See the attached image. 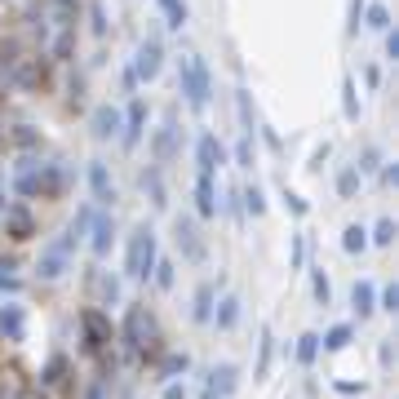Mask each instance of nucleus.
Segmentation results:
<instances>
[{
  "instance_id": "f257e3e1",
  "label": "nucleus",
  "mask_w": 399,
  "mask_h": 399,
  "mask_svg": "<svg viewBox=\"0 0 399 399\" xmlns=\"http://www.w3.org/2000/svg\"><path fill=\"white\" fill-rule=\"evenodd\" d=\"M13 187H18V195L27 200H54L62 187H66V173L58 169V164H36V160H23L18 164V178H13Z\"/></svg>"
},
{
  "instance_id": "f03ea898",
  "label": "nucleus",
  "mask_w": 399,
  "mask_h": 399,
  "mask_svg": "<svg viewBox=\"0 0 399 399\" xmlns=\"http://www.w3.org/2000/svg\"><path fill=\"white\" fill-rule=\"evenodd\" d=\"M156 271V231L151 226H133V236H129V248H125V275L129 279H138V284H146Z\"/></svg>"
},
{
  "instance_id": "7ed1b4c3",
  "label": "nucleus",
  "mask_w": 399,
  "mask_h": 399,
  "mask_svg": "<svg viewBox=\"0 0 399 399\" xmlns=\"http://www.w3.org/2000/svg\"><path fill=\"white\" fill-rule=\"evenodd\" d=\"M178 89L187 93V107H191V111H204V107H209L213 85H209V66H204V58L187 54V58L178 62Z\"/></svg>"
},
{
  "instance_id": "20e7f679",
  "label": "nucleus",
  "mask_w": 399,
  "mask_h": 399,
  "mask_svg": "<svg viewBox=\"0 0 399 399\" xmlns=\"http://www.w3.org/2000/svg\"><path fill=\"white\" fill-rule=\"evenodd\" d=\"M80 332H85V351L98 355V351H103V346L115 337L111 315H107L103 306H85V311H80Z\"/></svg>"
},
{
  "instance_id": "39448f33",
  "label": "nucleus",
  "mask_w": 399,
  "mask_h": 399,
  "mask_svg": "<svg viewBox=\"0 0 399 399\" xmlns=\"http://www.w3.org/2000/svg\"><path fill=\"white\" fill-rule=\"evenodd\" d=\"M146 337L156 342V320H151V311L129 306V311H125V324H120V342L129 346V351H146Z\"/></svg>"
},
{
  "instance_id": "423d86ee",
  "label": "nucleus",
  "mask_w": 399,
  "mask_h": 399,
  "mask_svg": "<svg viewBox=\"0 0 399 399\" xmlns=\"http://www.w3.org/2000/svg\"><path fill=\"white\" fill-rule=\"evenodd\" d=\"M173 244H178V253H182V262H191V266H200L209 258V248H204V240H200V226L187 218V213H178L173 218Z\"/></svg>"
},
{
  "instance_id": "0eeeda50",
  "label": "nucleus",
  "mask_w": 399,
  "mask_h": 399,
  "mask_svg": "<svg viewBox=\"0 0 399 399\" xmlns=\"http://www.w3.org/2000/svg\"><path fill=\"white\" fill-rule=\"evenodd\" d=\"M71 253H76V248L58 236L54 244H45V248H40V258H36V275H40V279H62V275H66V266H71Z\"/></svg>"
},
{
  "instance_id": "6e6552de",
  "label": "nucleus",
  "mask_w": 399,
  "mask_h": 399,
  "mask_svg": "<svg viewBox=\"0 0 399 399\" xmlns=\"http://www.w3.org/2000/svg\"><path fill=\"white\" fill-rule=\"evenodd\" d=\"M160 62H164V45H160L156 36H146V40L138 45V54H133V66H129V71L138 76V80H156V76H160Z\"/></svg>"
},
{
  "instance_id": "1a4fd4ad",
  "label": "nucleus",
  "mask_w": 399,
  "mask_h": 399,
  "mask_svg": "<svg viewBox=\"0 0 399 399\" xmlns=\"http://www.w3.org/2000/svg\"><path fill=\"white\" fill-rule=\"evenodd\" d=\"M195 164H200V173H218L222 164H226V146L213 138V133H200V142H195Z\"/></svg>"
},
{
  "instance_id": "9d476101",
  "label": "nucleus",
  "mask_w": 399,
  "mask_h": 399,
  "mask_svg": "<svg viewBox=\"0 0 399 399\" xmlns=\"http://www.w3.org/2000/svg\"><path fill=\"white\" fill-rule=\"evenodd\" d=\"M173 151H178V115L169 111V115H164V125L156 129V138H151V160L156 164H169Z\"/></svg>"
},
{
  "instance_id": "9b49d317",
  "label": "nucleus",
  "mask_w": 399,
  "mask_h": 399,
  "mask_svg": "<svg viewBox=\"0 0 399 399\" xmlns=\"http://www.w3.org/2000/svg\"><path fill=\"white\" fill-rule=\"evenodd\" d=\"M0 337H5V342H23L27 337V311L18 302L0 306Z\"/></svg>"
},
{
  "instance_id": "f8f14e48",
  "label": "nucleus",
  "mask_w": 399,
  "mask_h": 399,
  "mask_svg": "<svg viewBox=\"0 0 399 399\" xmlns=\"http://www.w3.org/2000/svg\"><path fill=\"white\" fill-rule=\"evenodd\" d=\"M89 191H93V204H115V182L103 160H89Z\"/></svg>"
},
{
  "instance_id": "ddd939ff",
  "label": "nucleus",
  "mask_w": 399,
  "mask_h": 399,
  "mask_svg": "<svg viewBox=\"0 0 399 399\" xmlns=\"http://www.w3.org/2000/svg\"><path fill=\"white\" fill-rule=\"evenodd\" d=\"M138 187H142V195H146V200H151V209H169V191H164L160 164H146V169L138 173Z\"/></svg>"
},
{
  "instance_id": "4468645a",
  "label": "nucleus",
  "mask_w": 399,
  "mask_h": 399,
  "mask_svg": "<svg viewBox=\"0 0 399 399\" xmlns=\"http://www.w3.org/2000/svg\"><path fill=\"white\" fill-rule=\"evenodd\" d=\"M236 386H240V369H236V364H218V369H213L209 373V395L213 399H231V395H236Z\"/></svg>"
},
{
  "instance_id": "2eb2a0df",
  "label": "nucleus",
  "mask_w": 399,
  "mask_h": 399,
  "mask_svg": "<svg viewBox=\"0 0 399 399\" xmlns=\"http://www.w3.org/2000/svg\"><path fill=\"white\" fill-rule=\"evenodd\" d=\"M120 125H125V120H120V111H115L111 103H103V107L93 111V120H89V129H93V138H98V142L115 138V133H120Z\"/></svg>"
},
{
  "instance_id": "dca6fc26",
  "label": "nucleus",
  "mask_w": 399,
  "mask_h": 399,
  "mask_svg": "<svg viewBox=\"0 0 399 399\" xmlns=\"http://www.w3.org/2000/svg\"><path fill=\"white\" fill-rule=\"evenodd\" d=\"M89 231H93V236H89V244H93V258H107V253H111V244H115V218L98 213Z\"/></svg>"
},
{
  "instance_id": "f3484780",
  "label": "nucleus",
  "mask_w": 399,
  "mask_h": 399,
  "mask_svg": "<svg viewBox=\"0 0 399 399\" xmlns=\"http://www.w3.org/2000/svg\"><path fill=\"white\" fill-rule=\"evenodd\" d=\"M209 324H218L222 332L236 328V324H240V297H236V293H222L218 302H213V320H209Z\"/></svg>"
},
{
  "instance_id": "a211bd4d",
  "label": "nucleus",
  "mask_w": 399,
  "mask_h": 399,
  "mask_svg": "<svg viewBox=\"0 0 399 399\" xmlns=\"http://www.w3.org/2000/svg\"><path fill=\"white\" fill-rule=\"evenodd\" d=\"M125 133H120V142H125V151H133V146L142 142V129H146V107L142 103H133L129 107V115H125V125H120Z\"/></svg>"
},
{
  "instance_id": "6ab92c4d",
  "label": "nucleus",
  "mask_w": 399,
  "mask_h": 399,
  "mask_svg": "<svg viewBox=\"0 0 399 399\" xmlns=\"http://www.w3.org/2000/svg\"><path fill=\"white\" fill-rule=\"evenodd\" d=\"M213 302H218V284H209V279H204V284L195 289V297H191V320L195 324H209L213 320Z\"/></svg>"
},
{
  "instance_id": "aec40b11",
  "label": "nucleus",
  "mask_w": 399,
  "mask_h": 399,
  "mask_svg": "<svg viewBox=\"0 0 399 399\" xmlns=\"http://www.w3.org/2000/svg\"><path fill=\"white\" fill-rule=\"evenodd\" d=\"M271 359H275V332H271V324H262V337H258V369H253V381H266V377H271Z\"/></svg>"
},
{
  "instance_id": "412c9836",
  "label": "nucleus",
  "mask_w": 399,
  "mask_h": 399,
  "mask_svg": "<svg viewBox=\"0 0 399 399\" xmlns=\"http://www.w3.org/2000/svg\"><path fill=\"white\" fill-rule=\"evenodd\" d=\"M195 209H200V218H213V213H218V187H213L209 173L195 178Z\"/></svg>"
},
{
  "instance_id": "4be33fe9",
  "label": "nucleus",
  "mask_w": 399,
  "mask_h": 399,
  "mask_svg": "<svg viewBox=\"0 0 399 399\" xmlns=\"http://www.w3.org/2000/svg\"><path fill=\"white\" fill-rule=\"evenodd\" d=\"M351 306L359 320H369V315L377 311V289L369 284V279H355V289H351Z\"/></svg>"
},
{
  "instance_id": "5701e85b",
  "label": "nucleus",
  "mask_w": 399,
  "mask_h": 399,
  "mask_svg": "<svg viewBox=\"0 0 399 399\" xmlns=\"http://www.w3.org/2000/svg\"><path fill=\"white\" fill-rule=\"evenodd\" d=\"M351 337H355L351 324H332L324 337H320V351H332V355H337V351H346V346H351Z\"/></svg>"
},
{
  "instance_id": "b1692460",
  "label": "nucleus",
  "mask_w": 399,
  "mask_h": 399,
  "mask_svg": "<svg viewBox=\"0 0 399 399\" xmlns=\"http://www.w3.org/2000/svg\"><path fill=\"white\" fill-rule=\"evenodd\" d=\"M89 226H93V209L85 204V209H80V213H76V218H71V222H66V231H62V240H66V244H71V248H76L80 240H85V231H89Z\"/></svg>"
},
{
  "instance_id": "393cba45",
  "label": "nucleus",
  "mask_w": 399,
  "mask_h": 399,
  "mask_svg": "<svg viewBox=\"0 0 399 399\" xmlns=\"http://www.w3.org/2000/svg\"><path fill=\"white\" fill-rule=\"evenodd\" d=\"M5 231L13 240H31V231H36V226H31V213L27 209H9L5 213Z\"/></svg>"
},
{
  "instance_id": "a878e982",
  "label": "nucleus",
  "mask_w": 399,
  "mask_h": 399,
  "mask_svg": "<svg viewBox=\"0 0 399 399\" xmlns=\"http://www.w3.org/2000/svg\"><path fill=\"white\" fill-rule=\"evenodd\" d=\"M156 5H160L164 23H169L173 31H182V27H187V0H156Z\"/></svg>"
},
{
  "instance_id": "bb28decb",
  "label": "nucleus",
  "mask_w": 399,
  "mask_h": 399,
  "mask_svg": "<svg viewBox=\"0 0 399 399\" xmlns=\"http://www.w3.org/2000/svg\"><path fill=\"white\" fill-rule=\"evenodd\" d=\"M315 355H320V332H302V337H297V364L311 369Z\"/></svg>"
},
{
  "instance_id": "cd10ccee",
  "label": "nucleus",
  "mask_w": 399,
  "mask_h": 399,
  "mask_svg": "<svg viewBox=\"0 0 399 399\" xmlns=\"http://www.w3.org/2000/svg\"><path fill=\"white\" fill-rule=\"evenodd\" d=\"M342 248H346L351 258H359L364 248H369V231H364V226H346V231H342Z\"/></svg>"
},
{
  "instance_id": "c85d7f7f",
  "label": "nucleus",
  "mask_w": 399,
  "mask_h": 399,
  "mask_svg": "<svg viewBox=\"0 0 399 399\" xmlns=\"http://www.w3.org/2000/svg\"><path fill=\"white\" fill-rule=\"evenodd\" d=\"M89 284L103 289V302H107V306L120 302V279H115V275H89Z\"/></svg>"
},
{
  "instance_id": "c756f323",
  "label": "nucleus",
  "mask_w": 399,
  "mask_h": 399,
  "mask_svg": "<svg viewBox=\"0 0 399 399\" xmlns=\"http://www.w3.org/2000/svg\"><path fill=\"white\" fill-rule=\"evenodd\" d=\"M244 213H253V218H262L266 213V195H262V187H244Z\"/></svg>"
},
{
  "instance_id": "7c9ffc66",
  "label": "nucleus",
  "mask_w": 399,
  "mask_h": 399,
  "mask_svg": "<svg viewBox=\"0 0 399 399\" xmlns=\"http://www.w3.org/2000/svg\"><path fill=\"white\" fill-rule=\"evenodd\" d=\"M369 244H381V248H391L395 244V222L391 218H381L373 231H369Z\"/></svg>"
},
{
  "instance_id": "2f4dec72",
  "label": "nucleus",
  "mask_w": 399,
  "mask_h": 399,
  "mask_svg": "<svg viewBox=\"0 0 399 399\" xmlns=\"http://www.w3.org/2000/svg\"><path fill=\"white\" fill-rule=\"evenodd\" d=\"M89 27H93V36H107V31H111V23H107V5H103V0H93V5H89Z\"/></svg>"
},
{
  "instance_id": "473e14b6",
  "label": "nucleus",
  "mask_w": 399,
  "mask_h": 399,
  "mask_svg": "<svg viewBox=\"0 0 399 399\" xmlns=\"http://www.w3.org/2000/svg\"><path fill=\"white\" fill-rule=\"evenodd\" d=\"M236 107H240V125H244V138H253V103H248V89L236 93Z\"/></svg>"
},
{
  "instance_id": "72a5a7b5",
  "label": "nucleus",
  "mask_w": 399,
  "mask_h": 399,
  "mask_svg": "<svg viewBox=\"0 0 399 399\" xmlns=\"http://www.w3.org/2000/svg\"><path fill=\"white\" fill-rule=\"evenodd\" d=\"M151 279H156V289H160V293H169V289H173V279H178V275H173V262H160V258H156Z\"/></svg>"
},
{
  "instance_id": "f704fd0d",
  "label": "nucleus",
  "mask_w": 399,
  "mask_h": 399,
  "mask_svg": "<svg viewBox=\"0 0 399 399\" xmlns=\"http://www.w3.org/2000/svg\"><path fill=\"white\" fill-rule=\"evenodd\" d=\"M342 111H346V120H355V115H359V103H355V80H351V76L342 80Z\"/></svg>"
},
{
  "instance_id": "c9c22d12",
  "label": "nucleus",
  "mask_w": 399,
  "mask_h": 399,
  "mask_svg": "<svg viewBox=\"0 0 399 399\" xmlns=\"http://www.w3.org/2000/svg\"><path fill=\"white\" fill-rule=\"evenodd\" d=\"M355 191H359V173L355 169H342L337 173V195L342 200H355Z\"/></svg>"
},
{
  "instance_id": "e433bc0d",
  "label": "nucleus",
  "mask_w": 399,
  "mask_h": 399,
  "mask_svg": "<svg viewBox=\"0 0 399 399\" xmlns=\"http://www.w3.org/2000/svg\"><path fill=\"white\" fill-rule=\"evenodd\" d=\"M187 369H191V359H187V355H169V359L160 364V377H164V381H173L178 373H187Z\"/></svg>"
},
{
  "instance_id": "4c0bfd02",
  "label": "nucleus",
  "mask_w": 399,
  "mask_h": 399,
  "mask_svg": "<svg viewBox=\"0 0 399 399\" xmlns=\"http://www.w3.org/2000/svg\"><path fill=\"white\" fill-rule=\"evenodd\" d=\"M311 293H315V302H320V306H328V302H332V284H328V275H324V271H315Z\"/></svg>"
},
{
  "instance_id": "58836bf2",
  "label": "nucleus",
  "mask_w": 399,
  "mask_h": 399,
  "mask_svg": "<svg viewBox=\"0 0 399 399\" xmlns=\"http://www.w3.org/2000/svg\"><path fill=\"white\" fill-rule=\"evenodd\" d=\"M364 18H369L373 31H391V9H386V5H369V13H364Z\"/></svg>"
},
{
  "instance_id": "ea45409f",
  "label": "nucleus",
  "mask_w": 399,
  "mask_h": 399,
  "mask_svg": "<svg viewBox=\"0 0 399 399\" xmlns=\"http://www.w3.org/2000/svg\"><path fill=\"white\" fill-rule=\"evenodd\" d=\"M253 160H258L253 138H240V146H236V164H240V169H253Z\"/></svg>"
},
{
  "instance_id": "a19ab883",
  "label": "nucleus",
  "mask_w": 399,
  "mask_h": 399,
  "mask_svg": "<svg viewBox=\"0 0 399 399\" xmlns=\"http://www.w3.org/2000/svg\"><path fill=\"white\" fill-rule=\"evenodd\" d=\"M284 209L293 213V218H306V213H311V204H306V200L297 195V191H284Z\"/></svg>"
},
{
  "instance_id": "79ce46f5",
  "label": "nucleus",
  "mask_w": 399,
  "mask_h": 399,
  "mask_svg": "<svg viewBox=\"0 0 399 399\" xmlns=\"http://www.w3.org/2000/svg\"><path fill=\"white\" fill-rule=\"evenodd\" d=\"M62 369H66V359H62V355H54V359H49V369H45V386H58Z\"/></svg>"
},
{
  "instance_id": "37998d69",
  "label": "nucleus",
  "mask_w": 399,
  "mask_h": 399,
  "mask_svg": "<svg viewBox=\"0 0 399 399\" xmlns=\"http://www.w3.org/2000/svg\"><path fill=\"white\" fill-rule=\"evenodd\" d=\"M302 262H306V236L297 231L293 236V271H302Z\"/></svg>"
},
{
  "instance_id": "c03bdc74",
  "label": "nucleus",
  "mask_w": 399,
  "mask_h": 399,
  "mask_svg": "<svg viewBox=\"0 0 399 399\" xmlns=\"http://www.w3.org/2000/svg\"><path fill=\"white\" fill-rule=\"evenodd\" d=\"M377 160H381V156H377V146H369V151H364V160L355 164V173H359V178H364V173H373V169H377Z\"/></svg>"
},
{
  "instance_id": "a18cd8bd",
  "label": "nucleus",
  "mask_w": 399,
  "mask_h": 399,
  "mask_svg": "<svg viewBox=\"0 0 399 399\" xmlns=\"http://www.w3.org/2000/svg\"><path fill=\"white\" fill-rule=\"evenodd\" d=\"M381 311H391V315L399 311V289H395V284H386V289H381Z\"/></svg>"
},
{
  "instance_id": "49530a36",
  "label": "nucleus",
  "mask_w": 399,
  "mask_h": 399,
  "mask_svg": "<svg viewBox=\"0 0 399 399\" xmlns=\"http://www.w3.org/2000/svg\"><path fill=\"white\" fill-rule=\"evenodd\" d=\"M337 395H364V381H332Z\"/></svg>"
},
{
  "instance_id": "de8ad7c7",
  "label": "nucleus",
  "mask_w": 399,
  "mask_h": 399,
  "mask_svg": "<svg viewBox=\"0 0 399 399\" xmlns=\"http://www.w3.org/2000/svg\"><path fill=\"white\" fill-rule=\"evenodd\" d=\"M359 13H364V0H351V27H346V31H351V36L359 31Z\"/></svg>"
},
{
  "instance_id": "09e8293b",
  "label": "nucleus",
  "mask_w": 399,
  "mask_h": 399,
  "mask_svg": "<svg viewBox=\"0 0 399 399\" xmlns=\"http://www.w3.org/2000/svg\"><path fill=\"white\" fill-rule=\"evenodd\" d=\"M164 399H187V386H182V381H169V386H164Z\"/></svg>"
},
{
  "instance_id": "8fccbe9b",
  "label": "nucleus",
  "mask_w": 399,
  "mask_h": 399,
  "mask_svg": "<svg viewBox=\"0 0 399 399\" xmlns=\"http://www.w3.org/2000/svg\"><path fill=\"white\" fill-rule=\"evenodd\" d=\"M386 58H399V36L395 31H386Z\"/></svg>"
},
{
  "instance_id": "3c124183",
  "label": "nucleus",
  "mask_w": 399,
  "mask_h": 399,
  "mask_svg": "<svg viewBox=\"0 0 399 399\" xmlns=\"http://www.w3.org/2000/svg\"><path fill=\"white\" fill-rule=\"evenodd\" d=\"M200 399H213V395H209V391H204V395H200Z\"/></svg>"
}]
</instances>
